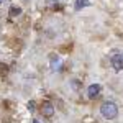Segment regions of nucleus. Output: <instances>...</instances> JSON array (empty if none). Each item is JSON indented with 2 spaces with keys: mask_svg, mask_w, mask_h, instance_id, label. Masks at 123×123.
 I'll list each match as a JSON object with an SVG mask.
<instances>
[{
  "mask_svg": "<svg viewBox=\"0 0 123 123\" xmlns=\"http://www.w3.org/2000/svg\"><path fill=\"white\" fill-rule=\"evenodd\" d=\"M110 62H112V66H113L115 71H122L123 69V54L122 53H115V54H112Z\"/></svg>",
  "mask_w": 123,
  "mask_h": 123,
  "instance_id": "2",
  "label": "nucleus"
},
{
  "mask_svg": "<svg viewBox=\"0 0 123 123\" xmlns=\"http://www.w3.org/2000/svg\"><path fill=\"white\" fill-rule=\"evenodd\" d=\"M87 5H89L87 0H76V10H80V8H84V7H87Z\"/></svg>",
  "mask_w": 123,
  "mask_h": 123,
  "instance_id": "5",
  "label": "nucleus"
},
{
  "mask_svg": "<svg viewBox=\"0 0 123 123\" xmlns=\"http://www.w3.org/2000/svg\"><path fill=\"white\" fill-rule=\"evenodd\" d=\"M33 123H39V120H33Z\"/></svg>",
  "mask_w": 123,
  "mask_h": 123,
  "instance_id": "8",
  "label": "nucleus"
},
{
  "mask_svg": "<svg viewBox=\"0 0 123 123\" xmlns=\"http://www.w3.org/2000/svg\"><path fill=\"white\" fill-rule=\"evenodd\" d=\"M20 13H21V8H18V7H10V17H18Z\"/></svg>",
  "mask_w": 123,
  "mask_h": 123,
  "instance_id": "6",
  "label": "nucleus"
},
{
  "mask_svg": "<svg viewBox=\"0 0 123 123\" xmlns=\"http://www.w3.org/2000/svg\"><path fill=\"white\" fill-rule=\"evenodd\" d=\"M100 113L104 115L105 118H108V120H113V118H117V115H118V107L113 102H105L100 107Z\"/></svg>",
  "mask_w": 123,
  "mask_h": 123,
  "instance_id": "1",
  "label": "nucleus"
},
{
  "mask_svg": "<svg viewBox=\"0 0 123 123\" xmlns=\"http://www.w3.org/2000/svg\"><path fill=\"white\" fill-rule=\"evenodd\" d=\"M35 105H36V104H35L33 100H31V102H28V110H30V112H35V108H36Z\"/></svg>",
  "mask_w": 123,
  "mask_h": 123,
  "instance_id": "7",
  "label": "nucleus"
},
{
  "mask_svg": "<svg viewBox=\"0 0 123 123\" xmlns=\"http://www.w3.org/2000/svg\"><path fill=\"white\" fill-rule=\"evenodd\" d=\"M2 2H3V0H0V3H2Z\"/></svg>",
  "mask_w": 123,
  "mask_h": 123,
  "instance_id": "9",
  "label": "nucleus"
},
{
  "mask_svg": "<svg viewBox=\"0 0 123 123\" xmlns=\"http://www.w3.org/2000/svg\"><path fill=\"white\" fill-rule=\"evenodd\" d=\"M100 90H102V87H100L98 84L89 85V89H87V95H89V98H95V97H98Z\"/></svg>",
  "mask_w": 123,
  "mask_h": 123,
  "instance_id": "4",
  "label": "nucleus"
},
{
  "mask_svg": "<svg viewBox=\"0 0 123 123\" xmlns=\"http://www.w3.org/2000/svg\"><path fill=\"white\" fill-rule=\"evenodd\" d=\"M41 113H43V117H46V118L53 117L54 115V107H53V104L51 102H44L43 107H41Z\"/></svg>",
  "mask_w": 123,
  "mask_h": 123,
  "instance_id": "3",
  "label": "nucleus"
}]
</instances>
